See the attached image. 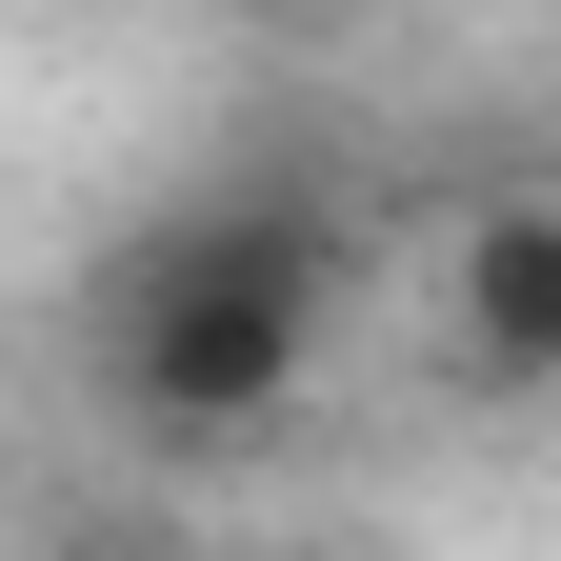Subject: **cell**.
<instances>
[{
	"label": "cell",
	"instance_id": "cell-1",
	"mask_svg": "<svg viewBox=\"0 0 561 561\" xmlns=\"http://www.w3.org/2000/svg\"><path fill=\"white\" fill-rule=\"evenodd\" d=\"M321 341H341V241H321L301 181H221L101 261V381L140 421H181V442L280 421L321 381Z\"/></svg>",
	"mask_w": 561,
	"mask_h": 561
},
{
	"label": "cell",
	"instance_id": "cell-2",
	"mask_svg": "<svg viewBox=\"0 0 561 561\" xmlns=\"http://www.w3.org/2000/svg\"><path fill=\"white\" fill-rule=\"evenodd\" d=\"M442 362L502 381V401H561V201L541 181H502L442 241Z\"/></svg>",
	"mask_w": 561,
	"mask_h": 561
},
{
	"label": "cell",
	"instance_id": "cell-3",
	"mask_svg": "<svg viewBox=\"0 0 561 561\" xmlns=\"http://www.w3.org/2000/svg\"><path fill=\"white\" fill-rule=\"evenodd\" d=\"M261 561H362V541H261Z\"/></svg>",
	"mask_w": 561,
	"mask_h": 561
}]
</instances>
